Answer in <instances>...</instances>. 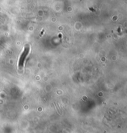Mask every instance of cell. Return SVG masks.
I'll return each mask as SVG.
<instances>
[{"label": "cell", "mask_w": 127, "mask_h": 133, "mask_svg": "<svg viewBox=\"0 0 127 133\" xmlns=\"http://www.w3.org/2000/svg\"><path fill=\"white\" fill-rule=\"evenodd\" d=\"M25 51L23 52V54H22L21 57H20V60H19V66H23V63L24 62V60L25 57H26V56L27 55L28 53H29V50H28V48H26L25 49Z\"/></svg>", "instance_id": "1"}]
</instances>
